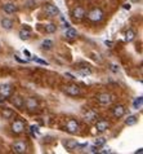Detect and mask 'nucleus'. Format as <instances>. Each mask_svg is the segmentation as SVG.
Returning a JSON list of instances; mask_svg holds the SVG:
<instances>
[{"instance_id": "obj_28", "label": "nucleus", "mask_w": 143, "mask_h": 154, "mask_svg": "<svg viewBox=\"0 0 143 154\" xmlns=\"http://www.w3.org/2000/svg\"><path fill=\"white\" fill-rule=\"evenodd\" d=\"M79 74H81V75H90L92 71H90V69H81V70H79Z\"/></svg>"}, {"instance_id": "obj_3", "label": "nucleus", "mask_w": 143, "mask_h": 154, "mask_svg": "<svg viewBox=\"0 0 143 154\" xmlns=\"http://www.w3.org/2000/svg\"><path fill=\"white\" fill-rule=\"evenodd\" d=\"M65 131H67L68 133H76L79 131V123L75 119H68L65 126Z\"/></svg>"}, {"instance_id": "obj_14", "label": "nucleus", "mask_w": 143, "mask_h": 154, "mask_svg": "<svg viewBox=\"0 0 143 154\" xmlns=\"http://www.w3.org/2000/svg\"><path fill=\"white\" fill-rule=\"evenodd\" d=\"M12 104L17 108V109H22L25 106V100L22 97H20V96H16V97L12 98Z\"/></svg>"}, {"instance_id": "obj_22", "label": "nucleus", "mask_w": 143, "mask_h": 154, "mask_svg": "<svg viewBox=\"0 0 143 154\" xmlns=\"http://www.w3.org/2000/svg\"><path fill=\"white\" fill-rule=\"evenodd\" d=\"M1 26H3L5 30H10L13 27V21L9 20V18H3L1 20Z\"/></svg>"}, {"instance_id": "obj_21", "label": "nucleus", "mask_w": 143, "mask_h": 154, "mask_svg": "<svg viewBox=\"0 0 143 154\" xmlns=\"http://www.w3.org/2000/svg\"><path fill=\"white\" fill-rule=\"evenodd\" d=\"M142 105H143V98H142V96L137 97L134 101H133V109H135V110L142 109Z\"/></svg>"}, {"instance_id": "obj_30", "label": "nucleus", "mask_w": 143, "mask_h": 154, "mask_svg": "<svg viewBox=\"0 0 143 154\" xmlns=\"http://www.w3.org/2000/svg\"><path fill=\"white\" fill-rule=\"evenodd\" d=\"M97 151H98V153H101V154H107V153H111L112 150H111L110 148H104V149H102V150H97Z\"/></svg>"}, {"instance_id": "obj_10", "label": "nucleus", "mask_w": 143, "mask_h": 154, "mask_svg": "<svg viewBox=\"0 0 143 154\" xmlns=\"http://www.w3.org/2000/svg\"><path fill=\"white\" fill-rule=\"evenodd\" d=\"M108 127H110V123L107 121H98L95 123V129H97V132H99V133L106 132L107 129H108Z\"/></svg>"}, {"instance_id": "obj_6", "label": "nucleus", "mask_w": 143, "mask_h": 154, "mask_svg": "<svg viewBox=\"0 0 143 154\" xmlns=\"http://www.w3.org/2000/svg\"><path fill=\"white\" fill-rule=\"evenodd\" d=\"M97 100L102 105H110L113 101V96L110 95V93H101V95L97 96Z\"/></svg>"}, {"instance_id": "obj_1", "label": "nucleus", "mask_w": 143, "mask_h": 154, "mask_svg": "<svg viewBox=\"0 0 143 154\" xmlns=\"http://www.w3.org/2000/svg\"><path fill=\"white\" fill-rule=\"evenodd\" d=\"M104 13L101 8H93L92 11L88 13V20L92 22H101L103 20Z\"/></svg>"}, {"instance_id": "obj_31", "label": "nucleus", "mask_w": 143, "mask_h": 154, "mask_svg": "<svg viewBox=\"0 0 143 154\" xmlns=\"http://www.w3.org/2000/svg\"><path fill=\"white\" fill-rule=\"evenodd\" d=\"M14 58L17 60L18 62H21V64H27V62H28V60H22V58H20V56H17V54L14 56Z\"/></svg>"}, {"instance_id": "obj_17", "label": "nucleus", "mask_w": 143, "mask_h": 154, "mask_svg": "<svg viewBox=\"0 0 143 154\" xmlns=\"http://www.w3.org/2000/svg\"><path fill=\"white\" fill-rule=\"evenodd\" d=\"M135 38V31L132 30V29H129V30L125 33V38H124V40H125L126 43H130L132 40H134Z\"/></svg>"}, {"instance_id": "obj_29", "label": "nucleus", "mask_w": 143, "mask_h": 154, "mask_svg": "<svg viewBox=\"0 0 143 154\" xmlns=\"http://www.w3.org/2000/svg\"><path fill=\"white\" fill-rule=\"evenodd\" d=\"M32 61H35V62H39V64H41V65H48V62L47 61H44V60H40V58H37L36 56L32 58Z\"/></svg>"}, {"instance_id": "obj_12", "label": "nucleus", "mask_w": 143, "mask_h": 154, "mask_svg": "<svg viewBox=\"0 0 143 154\" xmlns=\"http://www.w3.org/2000/svg\"><path fill=\"white\" fill-rule=\"evenodd\" d=\"M18 37H20V39L21 40H28L31 38V31H30V29H27V27H23V29H21L20 30V33H18Z\"/></svg>"}, {"instance_id": "obj_9", "label": "nucleus", "mask_w": 143, "mask_h": 154, "mask_svg": "<svg viewBox=\"0 0 143 154\" xmlns=\"http://www.w3.org/2000/svg\"><path fill=\"white\" fill-rule=\"evenodd\" d=\"M65 92L67 93L68 96H79L80 95V88H79V86H76V84H70V86H67V87L65 88Z\"/></svg>"}, {"instance_id": "obj_11", "label": "nucleus", "mask_w": 143, "mask_h": 154, "mask_svg": "<svg viewBox=\"0 0 143 154\" xmlns=\"http://www.w3.org/2000/svg\"><path fill=\"white\" fill-rule=\"evenodd\" d=\"M112 114L115 118H123L125 114V106L124 105H116L112 109Z\"/></svg>"}, {"instance_id": "obj_23", "label": "nucleus", "mask_w": 143, "mask_h": 154, "mask_svg": "<svg viewBox=\"0 0 143 154\" xmlns=\"http://www.w3.org/2000/svg\"><path fill=\"white\" fill-rule=\"evenodd\" d=\"M41 47H43V49H52L53 48V42H52L51 39H45L44 42L41 43Z\"/></svg>"}, {"instance_id": "obj_15", "label": "nucleus", "mask_w": 143, "mask_h": 154, "mask_svg": "<svg viewBox=\"0 0 143 154\" xmlns=\"http://www.w3.org/2000/svg\"><path fill=\"white\" fill-rule=\"evenodd\" d=\"M65 37L70 40H73L77 38V31L72 27H67V30H66V33H65Z\"/></svg>"}, {"instance_id": "obj_26", "label": "nucleus", "mask_w": 143, "mask_h": 154, "mask_svg": "<svg viewBox=\"0 0 143 154\" xmlns=\"http://www.w3.org/2000/svg\"><path fill=\"white\" fill-rule=\"evenodd\" d=\"M104 144H106V139L104 137H98V139H95V141H94V146H97V148L103 146Z\"/></svg>"}, {"instance_id": "obj_13", "label": "nucleus", "mask_w": 143, "mask_h": 154, "mask_svg": "<svg viewBox=\"0 0 143 154\" xmlns=\"http://www.w3.org/2000/svg\"><path fill=\"white\" fill-rule=\"evenodd\" d=\"M25 106L27 108L28 110H35L37 108V101L35 100L34 97H30L25 101Z\"/></svg>"}, {"instance_id": "obj_27", "label": "nucleus", "mask_w": 143, "mask_h": 154, "mask_svg": "<svg viewBox=\"0 0 143 154\" xmlns=\"http://www.w3.org/2000/svg\"><path fill=\"white\" fill-rule=\"evenodd\" d=\"M110 69H111V71H112V73H119V70H120L119 65H115V64H111V65H110Z\"/></svg>"}, {"instance_id": "obj_35", "label": "nucleus", "mask_w": 143, "mask_h": 154, "mask_svg": "<svg viewBox=\"0 0 143 154\" xmlns=\"http://www.w3.org/2000/svg\"><path fill=\"white\" fill-rule=\"evenodd\" d=\"M65 76H67L68 79H75V76H73V75H71L70 73H66V74H65Z\"/></svg>"}, {"instance_id": "obj_20", "label": "nucleus", "mask_w": 143, "mask_h": 154, "mask_svg": "<svg viewBox=\"0 0 143 154\" xmlns=\"http://www.w3.org/2000/svg\"><path fill=\"white\" fill-rule=\"evenodd\" d=\"M97 118H98V115H97V113L93 112V110H89L85 114V121H88V122H94Z\"/></svg>"}, {"instance_id": "obj_38", "label": "nucleus", "mask_w": 143, "mask_h": 154, "mask_svg": "<svg viewBox=\"0 0 143 154\" xmlns=\"http://www.w3.org/2000/svg\"><path fill=\"white\" fill-rule=\"evenodd\" d=\"M132 1H133V3H139L140 0H132Z\"/></svg>"}, {"instance_id": "obj_33", "label": "nucleus", "mask_w": 143, "mask_h": 154, "mask_svg": "<svg viewBox=\"0 0 143 154\" xmlns=\"http://www.w3.org/2000/svg\"><path fill=\"white\" fill-rule=\"evenodd\" d=\"M123 8H124V9H128V11H129V9L132 8V5H130L129 3H125V4H124V5H123Z\"/></svg>"}, {"instance_id": "obj_5", "label": "nucleus", "mask_w": 143, "mask_h": 154, "mask_svg": "<svg viewBox=\"0 0 143 154\" xmlns=\"http://www.w3.org/2000/svg\"><path fill=\"white\" fill-rule=\"evenodd\" d=\"M12 92H13V88H12L10 84H1V86H0V96H1L4 100L10 97Z\"/></svg>"}, {"instance_id": "obj_8", "label": "nucleus", "mask_w": 143, "mask_h": 154, "mask_svg": "<svg viewBox=\"0 0 143 154\" xmlns=\"http://www.w3.org/2000/svg\"><path fill=\"white\" fill-rule=\"evenodd\" d=\"M45 13L49 17H56L59 14V8L53 5V4H47V7H45Z\"/></svg>"}, {"instance_id": "obj_7", "label": "nucleus", "mask_w": 143, "mask_h": 154, "mask_svg": "<svg viewBox=\"0 0 143 154\" xmlns=\"http://www.w3.org/2000/svg\"><path fill=\"white\" fill-rule=\"evenodd\" d=\"M13 133H22L25 131V123L22 121H14L10 126Z\"/></svg>"}, {"instance_id": "obj_4", "label": "nucleus", "mask_w": 143, "mask_h": 154, "mask_svg": "<svg viewBox=\"0 0 143 154\" xmlns=\"http://www.w3.org/2000/svg\"><path fill=\"white\" fill-rule=\"evenodd\" d=\"M13 151L16 154H25L27 151V145L25 141H16L13 144Z\"/></svg>"}, {"instance_id": "obj_18", "label": "nucleus", "mask_w": 143, "mask_h": 154, "mask_svg": "<svg viewBox=\"0 0 143 154\" xmlns=\"http://www.w3.org/2000/svg\"><path fill=\"white\" fill-rule=\"evenodd\" d=\"M3 9H4V12L8 13V14H12V13H14V12H17V7L14 5V4H12V3L5 4V5L3 7Z\"/></svg>"}, {"instance_id": "obj_25", "label": "nucleus", "mask_w": 143, "mask_h": 154, "mask_svg": "<svg viewBox=\"0 0 143 154\" xmlns=\"http://www.w3.org/2000/svg\"><path fill=\"white\" fill-rule=\"evenodd\" d=\"M56 30H57V26L54 25V23H49V25L45 26V31H47L48 34H53V33H56Z\"/></svg>"}, {"instance_id": "obj_16", "label": "nucleus", "mask_w": 143, "mask_h": 154, "mask_svg": "<svg viewBox=\"0 0 143 154\" xmlns=\"http://www.w3.org/2000/svg\"><path fill=\"white\" fill-rule=\"evenodd\" d=\"M77 144H79L77 141H76V140H72V139L63 141V145H65L66 149H68V150H73L75 148H77Z\"/></svg>"}, {"instance_id": "obj_34", "label": "nucleus", "mask_w": 143, "mask_h": 154, "mask_svg": "<svg viewBox=\"0 0 143 154\" xmlns=\"http://www.w3.org/2000/svg\"><path fill=\"white\" fill-rule=\"evenodd\" d=\"M104 44H106V45H108L110 48H112L113 43H112V42H110V40H106V42H104Z\"/></svg>"}, {"instance_id": "obj_2", "label": "nucleus", "mask_w": 143, "mask_h": 154, "mask_svg": "<svg viewBox=\"0 0 143 154\" xmlns=\"http://www.w3.org/2000/svg\"><path fill=\"white\" fill-rule=\"evenodd\" d=\"M85 9L81 8V7H76V8L72 9V12H71V17H72L73 21H81L83 18L85 17Z\"/></svg>"}, {"instance_id": "obj_24", "label": "nucleus", "mask_w": 143, "mask_h": 154, "mask_svg": "<svg viewBox=\"0 0 143 154\" xmlns=\"http://www.w3.org/2000/svg\"><path fill=\"white\" fill-rule=\"evenodd\" d=\"M13 115H14V112L12 109H4L3 110V117L5 118V119H10Z\"/></svg>"}, {"instance_id": "obj_37", "label": "nucleus", "mask_w": 143, "mask_h": 154, "mask_svg": "<svg viewBox=\"0 0 143 154\" xmlns=\"http://www.w3.org/2000/svg\"><path fill=\"white\" fill-rule=\"evenodd\" d=\"M138 153H139V154H142V153H143V149H138V150L135 151V154H138Z\"/></svg>"}, {"instance_id": "obj_36", "label": "nucleus", "mask_w": 143, "mask_h": 154, "mask_svg": "<svg viewBox=\"0 0 143 154\" xmlns=\"http://www.w3.org/2000/svg\"><path fill=\"white\" fill-rule=\"evenodd\" d=\"M23 53H25L27 57H31V54H30V52H28V50H26V49H25V50H23Z\"/></svg>"}, {"instance_id": "obj_32", "label": "nucleus", "mask_w": 143, "mask_h": 154, "mask_svg": "<svg viewBox=\"0 0 143 154\" xmlns=\"http://www.w3.org/2000/svg\"><path fill=\"white\" fill-rule=\"evenodd\" d=\"M30 129H31V132H32V133H34V132H36V133H39V127L37 126H31L30 127Z\"/></svg>"}, {"instance_id": "obj_19", "label": "nucleus", "mask_w": 143, "mask_h": 154, "mask_svg": "<svg viewBox=\"0 0 143 154\" xmlns=\"http://www.w3.org/2000/svg\"><path fill=\"white\" fill-rule=\"evenodd\" d=\"M138 122V117L137 115H129V117L125 119V124L126 126H134V124H137Z\"/></svg>"}]
</instances>
